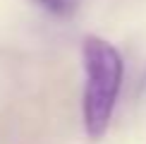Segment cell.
I'll return each instance as SVG.
<instances>
[{"instance_id":"cell-2","label":"cell","mask_w":146,"mask_h":144,"mask_svg":"<svg viewBox=\"0 0 146 144\" xmlns=\"http://www.w3.org/2000/svg\"><path fill=\"white\" fill-rule=\"evenodd\" d=\"M36 3L43 10H48L50 15H58V17H70L77 7L74 0H36Z\"/></svg>"},{"instance_id":"cell-1","label":"cell","mask_w":146,"mask_h":144,"mask_svg":"<svg viewBox=\"0 0 146 144\" xmlns=\"http://www.w3.org/2000/svg\"><path fill=\"white\" fill-rule=\"evenodd\" d=\"M84 55V127L91 139H101L113 120L115 103L125 77V63L120 51L101 36H86L82 46Z\"/></svg>"}]
</instances>
